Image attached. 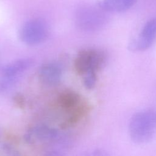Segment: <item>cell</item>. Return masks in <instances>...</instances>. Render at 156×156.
Listing matches in <instances>:
<instances>
[{
    "label": "cell",
    "instance_id": "9c48e42d",
    "mask_svg": "<svg viewBox=\"0 0 156 156\" xmlns=\"http://www.w3.org/2000/svg\"><path fill=\"white\" fill-rule=\"evenodd\" d=\"M135 0H102L98 5L106 12H122L133 6Z\"/></svg>",
    "mask_w": 156,
    "mask_h": 156
},
{
    "label": "cell",
    "instance_id": "7a4b0ae2",
    "mask_svg": "<svg viewBox=\"0 0 156 156\" xmlns=\"http://www.w3.org/2000/svg\"><path fill=\"white\" fill-rule=\"evenodd\" d=\"M105 56L103 52L93 49H84L79 52L75 62V70L80 75L97 73L103 66Z\"/></svg>",
    "mask_w": 156,
    "mask_h": 156
},
{
    "label": "cell",
    "instance_id": "5b68a950",
    "mask_svg": "<svg viewBox=\"0 0 156 156\" xmlns=\"http://www.w3.org/2000/svg\"><path fill=\"white\" fill-rule=\"evenodd\" d=\"M57 131L54 128L43 124L30 128L25 135V141L31 146H42L51 143L58 139Z\"/></svg>",
    "mask_w": 156,
    "mask_h": 156
},
{
    "label": "cell",
    "instance_id": "277c9868",
    "mask_svg": "<svg viewBox=\"0 0 156 156\" xmlns=\"http://www.w3.org/2000/svg\"><path fill=\"white\" fill-rule=\"evenodd\" d=\"M104 10L88 7L79 9L76 15L77 26L84 30L93 31L101 28L105 23V16L102 13Z\"/></svg>",
    "mask_w": 156,
    "mask_h": 156
},
{
    "label": "cell",
    "instance_id": "ba28073f",
    "mask_svg": "<svg viewBox=\"0 0 156 156\" xmlns=\"http://www.w3.org/2000/svg\"><path fill=\"white\" fill-rule=\"evenodd\" d=\"M32 61L29 58H23L13 61L0 67V72L6 77L18 80L21 75L32 65Z\"/></svg>",
    "mask_w": 156,
    "mask_h": 156
},
{
    "label": "cell",
    "instance_id": "30bf717a",
    "mask_svg": "<svg viewBox=\"0 0 156 156\" xmlns=\"http://www.w3.org/2000/svg\"><path fill=\"white\" fill-rule=\"evenodd\" d=\"M58 103L62 108L69 113L81 104V99L77 93L73 91H66L58 97Z\"/></svg>",
    "mask_w": 156,
    "mask_h": 156
},
{
    "label": "cell",
    "instance_id": "6da1fadb",
    "mask_svg": "<svg viewBox=\"0 0 156 156\" xmlns=\"http://www.w3.org/2000/svg\"><path fill=\"white\" fill-rule=\"evenodd\" d=\"M156 132V111L147 109L136 113L131 118L129 133L131 140L138 144H145Z\"/></svg>",
    "mask_w": 156,
    "mask_h": 156
},
{
    "label": "cell",
    "instance_id": "52a82bcc",
    "mask_svg": "<svg viewBox=\"0 0 156 156\" xmlns=\"http://www.w3.org/2000/svg\"><path fill=\"white\" fill-rule=\"evenodd\" d=\"M62 76L60 65L55 62L43 64L38 69V77L40 81L47 86H55L59 83Z\"/></svg>",
    "mask_w": 156,
    "mask_h": 156
},
{
    "label": "cell",
    "instance_id": "3957f363",
    "mask_svg": "<svg viewBox=\"0 0 156 156\" xmlns=\"http://www.w3.org/2000/svg\"><path fill=\"white\" fill-rule=\"evenodd\" d=\"M49 34L48 27L43 20L35 18L26 21L20 30V38L25 44L35 46L43 43Z\"/></svg>",
    "mask_w": 156,
    "mask_h": 156
},
{
    "label": "cell",
    "instance_id": "8fae6325",
    "mask_svg": "<svg viewBox=\"0 0 156 156\" xmlns=\"http://www.w3.org/2000/svg\"><path fill=\"white\" fill-rule=\"evenodd\" d=\"M16 82V80L7 77L0 73V93L7 90Z\"/></svg>",
    "mask_w": 156,
    "mask_h": 156
},
{
    "label": "cell",
    "instance_id": "8992f818",
    "mask_svg": "<svg viewBox=\"0 0 156 156\" xmlns=\"http://www.w3.org/2000/svg\"><path fill=\"white\" fill-rule=\"evenodd\" d=\"M156 40V17L149 20L143 26L138 37L129 44L133 51H143L149 49Z\"/></svg>",
    "mask_w": 156,
    "mask_h": 156
},
{
    "label": "cell",
    "instance_id": "7c38bea8",
    "mask_svg": "<svg viewBox=\"0 0 156 156\" xmlns=\"http://www.w3.org/2000/svg\"><path fill=\"white\" fill-rule=\"evenodd\" d=\"M97 75L96 73H88L84 75L83 84L88 89L93 88L96 83Z\"/></svg>",
    "mask_w": 156,
    "mask_h": 156
}]
</instances>
